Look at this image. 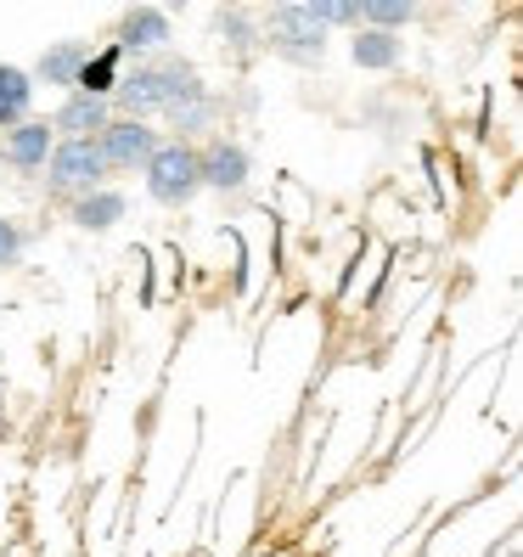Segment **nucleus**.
<instances>
[{"label": "nucleus", "instance_id": "nucleus-1", "mask_svg": "<svg viewBox=\"0 0 523 557\" xmlns=\"http://www.w3.org/2000/svg\"><path fill=\"white\" fill-rule=\"evenodd\" d=\"M147 198L163 209H186L203 191V170H198V147L191 141H158V152L147 158Z\"/></svg>", "mask_w": 523, "mask_h": 557}, {"label": "nucleus", "instance_id": "nucleus-2", "mask_svg": "<svg viewBox=\"0 0 523 557\" xmlns=\"http://www.w3.org/2000/svg\"><path fill=\"white\" fill-rule=\"evenodd\" d=\"M265 40L282 62H292V69H321V57H326V28L315 23L310 7H276L265 17Z\"/></svg>", "mask_w": 523, "mask_h": 557}, {"label": "nucleus", "instance_id": "nucleus-3", "mask_svg": "<svg viewBox=\"0 0 523 557\" xmlns=\"http://www.w3.org/2000/svg\"><path fill=\"white\" fill-rule=\"evenodd\" d=\"M46 186L57 191V198H85V191L108 186V163H102V147L96 141H57L51 158H46Z\"/></svg>", "mask_w": 523, "mask_h": 557}, {"label": "nucleus", "instance_id": "nucleus-4", "mask_svg": "<svg viewBox=\"0 0 523 557\" xmlns=\"http://www.w3.org/2000/svg\"><path fill=\"white\" fill-rule=\"evenodd\" d=\"M158 141H163V136H158L152 124H141V119H108V129L96 136L108 175H141L147 158L158 152Z\"/></svg>", "mask_w": 523, "mask_h": 557}, {"label": "nucleus", "instance_id": "nucleus-5", "mask_svg": "<svg viewBox=\"0 0 523 557\" xmlns=\"http://www.w3.org/2000/svg\"><path fill=\"white\" fill-rule=\"evenodd\" d=\"M198 170H203V191H242L253 175V152L237 136H209L198 147Z\"/></svg>", "mask_w": 523, "mask_h": 557}, {"label": "nucleus", "instance_id": "nucleus-6", "mask_svg": "<svg viewBox=\"0 0 523 557\" xmlns=\"http://www.w3.org/2000/svg\"><path fill=\"white\" fill-rule=\"evenodd\" d=\"M170 40H175V23H170V12L163 7H129L124 17H119V51L124 57H136V62H147V57H158V51H170Z\"/></svg>", "mask_w": 523, "mask_h": 557}, {"label": "nucleus", "instance_id": "nucleus-7", "mask_svg": "<svg viewBox=\"0 0 523 557\" xmlns=\"http://www.w3.org/2000/svg\"><path fill=\"white\" fill-rule=\"evenodd\" d=\"M51 147H57L51 124H46V119H23L17 129H7V136H0V163H7V170H17V175H40L46 158H51Z\"/></svg>", "mask_w": 523, "mask_h": 557}, {"label": "nucleus", "instance_id": "nucleus-8", "mask_svg": "<svg viewBox=\"0 0 523 557\" xmlns=\"http://www.w3.org/2000/svg\"><path fill=\"white\" fill-rule=\"evenodd\" d=\"M108 119H113V108H108V102H96V96L69 90V96H62V108H57L46 124H51V136H57V141H96V136L108 129Z\"/></svg>", "mask_w": 523, "mask_h": 557}, {"label": "nucleus", "instance_id": "nucleus-9", "mask_svg": "<svg viewBox=\"0 0 523 557\" xmlns=\"http://www.w3.org/2000/svg\"><path fill=\"white\" fill-rule=\"evenodd\" d=\"M85 57H90V46H85V40H57V46H46V51L35 57V69H28V79H35V90H40V85H51V90L69 96V90L79 85Z\"/></svg>", "mask_w": 523, "mask_h": 557}, {"label": "nucleus", "instance_id": "nucleus-10", "mask_svg": "<svg viewBox=\"0 0 523 557\" xmlns=\"http://www.w3.org/2000/svg\"><path fill=\"white\" fill-rule=\"evenodd\" d=\"M124 214H129V198L119 186H96V191H85V198L69 203V220L79 225V232H113Z\"/></svg>", "mask_w": 523, "mask_h": 557}, {"label": "nucleus", "instance_id": "nucleus-11", "mask_svg": "<svg viewBox=\"0 0 523 557\" xmlns=\"http://www.w3.org/2000/svg\"><path fill=\"white\" fill-rule=\"evenodd\" d=\"M349 57H354V69H366V74H388V69H400L406 40L400 35H377V28H354Z\"/></svg>", "mask_w": 523, "mask_h": 557}, {"label": "nucleus", "instance_id": "nucleus-12", "mask_svg": "<svg viewBox=\"0 0 523 557\" xmlns=\"http://www.w3.org/2000/svg\"><path fill=\"white\" fill-rule=\"evenodd\" d=\"M28 108H35V79H28V69H17V62H0V136L7 129H17L28 119Z\"/></svg>", "mask_w": 523, "mask_h": 557}, {"label": "nucleus", "instance_id": "nucleus-13", "mask_svg": "<svg viewBox=\"0 0 523 557\" xmlns=\"http://www.w3.org/2000/svg\"><path fill=\"white\" fill-rule=\"evenodd\" d=\"M119 74H124V51L119 46H108V51H90L85 57V69H79V96H96V102H108L113 96V85H119Z\"/></svg>", "mask_w": 523, "mask_h": 557}, {"label": "nucleus", "instance_id": "nucleus-14", "mask_svg": "<svg viewBox=\"0 0 523 557\" xmlns=\"http://www.w3.org/2000/svg\"><path fill=\"white\" fill-rule=\"evenodd\" d=\"M416 23L411 0H361V28H377V35H400V28Z\"/></svg>", "mask_w": 523, "mask_h": 557}, {"label": "nucleus", "instance_id": "nucleus-15", "mask_svg": "<svg viewBox=\"0 0 523 557\" xmlns=\"http://www.w3.org/2000/svg\"><path fill=\"white\" fill-rule=\"evenodd\" d=\"M170 119V129H175V141H191L198 129H209L214 124V90L203 96V102H186V108H175V113H163Z\"/></svg>", "mask_w": 523, "mask_h": 557}, {"label": "nucleus", "instance_id": "nucleus-16", "mask_svg": "<svg viewBox=\"0 0 523 557\" xmlns=\"http://www.w3.org/2000/svg\"><path fill=\"white\" fill-rule=\"evenodd\" d=\"M23 253H28V232H23L12 214H0V271L23 265Z\"/></svg>", "mask_w": 523, "mask_h": 557}, {"label": "nucleus", "instance_id": "nucleus-17", "mask_svg": "<svg viewBox=\"0 0 523 557\" xmlns=\"http://www.w3.org/2000/svg\"><path fill=\"white\" fill-rule=\"evenodd\" d=\"M310 12H315V23L321 28H361V7L354 0H310Z\"/></svg>", "mask_w": 523, "mask_h": 557}]
</instances>
